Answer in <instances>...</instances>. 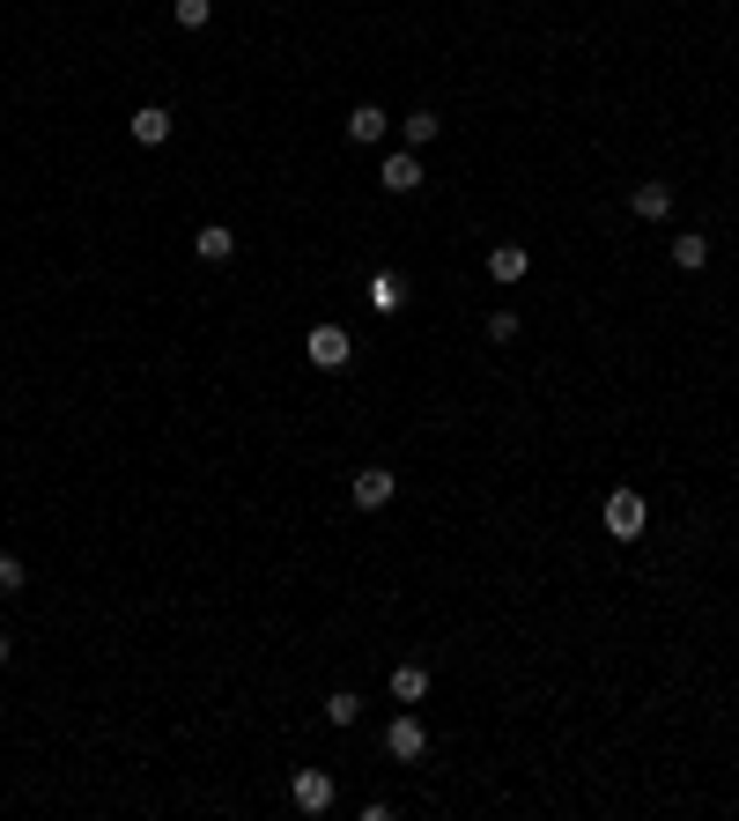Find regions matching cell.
I'll return each mask as SVG.
<instances>
[{
  "label": "cell",
  "mask_w": 739,
  "mask_h": 821,
  "mask_svg": "<svg viewBox=\"0 0 739 821\" xmlns=\"http://www.w3.org/2000/svg\"><path fill=\"white\" fill-rule=\"evenodd\" d=\"M347 497H355V511H385V503L399 497V473H385V467H363L355 481H347Z\"/></svg>",
  "instance_id": "5"
},
{
  "label": "cell",
  "mask_w": 739,
  "mask_h": 821,
  "mask_svg": "<svg viewBox=\"0 0 739 821\" xmlns=\"http://www.w3.org/2000/svg\"><path fill=\"white\" fill-rule=\"evenodd\" d=\"M289 799H296V814H333V770H296L289 777Z\"/></svg>",
  "instance_id": "4"
},
{
  "label": "cell",
  "mask_w": 739,
  "mask_h": 821,
  "mask_svg": "<svg viewBox=\"0 0 739 821\" xmlns=\"http://www.w3.org/2000/svg\"><path fill=\"white\" fill-rule=\"evenodd\" d=\"M525 267H533V252H525V245H489V281H495V289L525 281Z\"/></svg>",
  "instance_id": "9"
},
{
  "label": "cell",
  "mask_w": 739,
  "mask_h": 821,
  "mask_svg": "<svg viewBox=\"0 0 739 821\" xmlns=\"http://www.w3.org/2000/svg\"><path fill=\"white\" fill-rule=\"evenodd\" d=\"M643 525H651V503L636 489H607V533L614 541H643Z\"/></svg>",
  "instance_id": "2"
},
{
  "label": "cell",
  "mask_w": 739,
  "mask_h": 821,
  "mask_svg": "<svg viewBox=\"0 0 739 821\" xmlns=\"http://www.w3.org/2000/svg\"><path fill=\"white\" fill-rule=\"evenodd\" d=\"M385 755H393V763H421V755H429V725L415 718V703L385 725Z\"/></svg>",
  "instance_id": "3"
},
{
  "label": "cell",
  "mask_w": 739,
  "mask_h": 821,
  "mask_svg": "<svg viewBox=\"0 0 739 821\" xmlns=\"http://www.w3.org/2000/svg\"><path fill=\"white\" fill-rule=\"evenodd\" d=\"M193 252L207 259V267H222V259L237 252V230H229V223H200V230H193Z\"/></svg>",
  "instance_id": "11"
},
{
  "label": "cell",
  "mask_w": 739,
  "mask_h": 821,
  "mask_svg": "<svg viewBox=\"0 0 739 821\" xmlns=\"http://www.w3.org/2000/svg\"><path fill=\"white\" fill-rule=\"evenodd\" d=\"M370 311H377V319H399V311H407V274H393V267L370 274Z\"/></svg>",
  "instance_id": "7"
},
{
  "label": "cell",
  "mask_w": 739,
  "mask_h": 821,
  "mask_svg": "<svg viewBox=\"0 0 739 821\" xmlns=\"http://www.w3.org/2000/svg\"><path fill=\"white\" fill-rule=\"evenodd\" d=\"M673 267L703 274V267H710V237H703V230H681V237H673Z\"/></svg>",
  "instance_id": "14"
},
{
  "label": "cell",
  "mask_w": 739,
  "mask_h": 821,
  "mask_svg": "<svg viewBox=\"0 0 739 821\" xmlns=\"http://www.w3.org/2000/svg\"><path fill=\"white\" fill-rule=\"evenodd\" d=\"M385 134H393V111H385V104H355V111H347V141H355V149H377Z\"/></svg>",
  "instance_id": "6"
},
{
  "label": "cell",
  "mask_w": 739,
  "mask_h": 821,
  "mask_svg": "<svg viewBox=\"0 0 739 821\" xmlns=\"http://www.w3.org/2000/svg\"><path fill=\"white\" fill-rule=\"evenodd\" d=\"M489 341H495V349H511V341H517V311H489Z\"/></svg>",
  "instance_id": "19"
},
{
  "label": "cell",
  "mask_w": 739,
  "mask_h": 821,
  "mask_svg": "<svg viewBox=\"0 0 739 821\" xmlns=\"http://www.w3.org/2000/svg\"><path fill=\"white\" fill-rule=\"evenodd\" d=\"M437 134H443V119L429 111V104H421V111H407V119H399V149H429Z\"/></svg>",
  "instance_id": "13"
},
{
  "label": "cell",
  "mask_w": 739,
  "mask_h": 821,
  "mask_svg": "<svg viewBox=\"0 0 739 821\" xmlns=\"http://www.w3.org/2000/svg\"><path fill=\"white\" fill-rule=\"evenodd\" d=\"M303 355H311V371H347V363H355V341H347V326H311V333H303Z\"/></svg>",
  "instance_id": "1"
},
{
  "label": "cell",
  "mask_w": 739,
  "mask_h": 821,
  "mask_svg": "<svg viewBox=\"0 0 739 821\" xmlns=\"http://www.w3.org/2000/svg\"><path fill=\"white\" fill-rule=\"evenodd\" d=\"M0 667H8V637H0Z\"/></svg>",
  "instance_id": "20"
},
{
  "label": "cell",
  "mask_w": 739,
  "mask_h": 821,
  "mask_svg": "<svg viewBox=\"0 0 739 821\" xmlns=\"http://www.w3.org/2000/svg\"><path fill=\"white\" fill-rule=\"evenodd\" d=\"M133 141H141V149H163V141H171V111H163V104H141V111H133Z\"/></svg>",
  "instance_id": "12"
},
{
  "label": "cell",
  "mask_w": 739,
  "mask_h": 821,
  "mask_svg": "<svg viewBox=\"0 0 739 821\" xmlns=\"http://www.w3.org/2000/svg\"><path fill=\"white\" fill-rule=\"evenodd\" d=\"M629 207H636L643 223H665V215H673V185H665V178H643L636 193H629Z\"/></svg>",
  "instance_id": "10"
},
{
  "label": "cell",
  "mask_w": 739,
  "mask_h": 821,
  "mask_svg": "<svg viewBox=\"0 0 739 821\" xmlns=\"http://www.w3.org/2000/svg\"><path fill=\"white\" fill-rule=\"evenodd\" d=\"M363 718V696H355V689H333V696H325V725H355Z\"/></svg>",
  "instance_id": "17"
},
{
  "label": "cell",
  "mask_w": 739,
  "mask_h": 821,
  "mask_svg": "<svg viewBox=\"0 0 739 821\" xmlns=\"http://www.w3.org/2000/svg\"><path fill=\"white\" fill-rule=\"evenodd\" d=\"M393 696H399V703H421V696H429V667H415V659H407V667H393Z\"/></svg>",
  "instance_id": "15"
},
{
  "label": "cell",
  "mask_w": 739,
  "mask_h": 821,
  "mask_svg": "<svg viewBox=\"0 0 739 821\" xmlns=\"http://www.w3.org/2000/svg\"><path fill=\"white\" fill-rule=\"evenodd\" d=\"M377 185H385V193H415L421 185V149H393L385 171H377Z\"/></svg>",
  "instance_id": "8"
},
{
  "label": "cell",
  "mask_w": 739,
  "mask_h": 821,
  "mask_svg": "<svg viewBox=\"0 0 739 821\" xmlns=\"http://www.w3.org/2000/svg\"><path fill=\"white\" fill-rule=\"evenodd\" d=\"M171 23L178 30H207L215 23V0H171Z\"/></svg>",
  "instance_id": "16"
},
{
  "label": "cell",
  "mask_w": 739,
  "mask_h": 821,
  "mask_svg": "<svg viewBox=\"0 0 739 821\" xmlns=\"http://www.w3.org/2000/svg\"><path fill=\"white\" fill-rule=\"evenodd\" d=\"M23 585H30V571H23V563H15V555H0V599H15V593H23Z\"/></svg>",
  "instance_id": "18"
}]
</instances>
